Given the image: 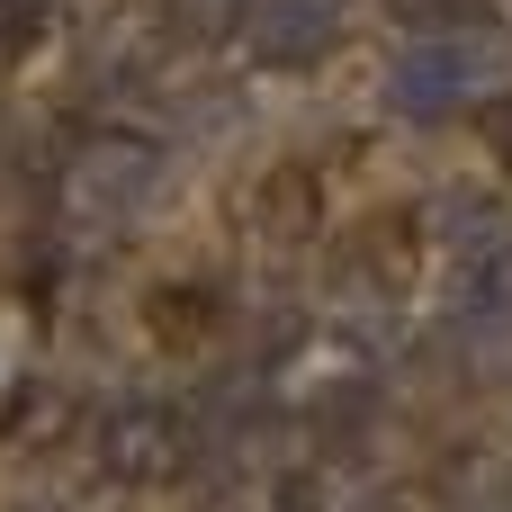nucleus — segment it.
Returning a JSON list of instances; mask_svg holds the SVG:
<instances>
[{"mask_svg": "<svg viewBox=\"0 0 512 512\" xmlns=\"http://www.w3.org/2000/svg\"><path fill=\"white\" fill-rule=\"evenodd\" d=\"M153 198H162V144L153 135L117 126L63 162V216H81V225H135Z\"/></svg>", "mask_w": 512, "mask_h": 512, "instance_id": "nucleus-1", "label": "nucleus"}, {"mask_svg": "<svg viewBox=\"0 0 512 512\" xmlns=\"http://www.w3.org/2000/svg\"><path fill=\"white\" fill-rule=\"evenodd\" d=\"M477 81H486V54L468 36H414L396 54V72H387V108L414 117V126H441V117H459L477 99Z\"/></svg>", "mask_w": 512, "mask_h": 512, "instance_id": "nucleus-2", "label": "nucleus"}, {"mask_svg": "<svg viewBox=\"0 0 512 512\" xmlns=\"http://www.w3.org/2000/svg\"><path fill=\"white\" fill-rule=\"evenodd\" d=\"M180 459H189V423L171 405L126 396V405L99 414V468L117 486H162V477H180Z\"/></svg>", "mask_w": 512, "mask_h": 512, "instance_id": "nucleus-3", "label": "nucleus"}, {"mask_svg": "<svg viewBox=\"0 0 512 512\" xmlns=\"http://www.w3.org/2000/svg\"><path fill=\"white\" fill-rule=\"evenodd\" d=\"M333 45H342V9H333V0H270V9L252 18V54H261L270 72H315Z\"/></svg>", "mask_w": 512, "mask_h": 512, "instance_id": "nucleus-4", "label": "nucleus"}, {"mask_svg": "<svg viewBox=\"0 0 512 512\" xmlns=\"http://www.w3.org/2000/svg\"><path fill=\"white\" fill-rule=\"evenodd\" d=\"M441 243L459 252V270H486V261H504V252H512V207H504V198H486V189H459V198H441Z\"/></svg>", "mask_w": 512, "mask_h": 512, "instance_id": "nucleus-5", "label": "nucleus"}, {"mask_svg": "<svg viewBox=\"0 0 512 512\" xmlns=\"http://www.w3.org/2000/svg\"><path fill=\"white\" fill-rule=\"evenodd\" d=\"M162 18H171V36H180V45L216 54V45H225V36H243L261 9H252V0H162Z\"/></svg>", "mask_w": 512, "mask_h": 512, "instance_id": "nucleus-6", "label": "nucleus"}, {"mask_svg": "<svg viewBox=\"0 0 512 512\" xmlns=\"http://www.w3.org/2000/svg\"><path fill=\"white\" fill-rule=\"evenodd\" d=\"M369 414H378V396H369V387H333V396L315 405V441H324V450L369 441Z\"/></svg>", "mask_w": 512, "mask_h": 512, "instance_id": "nucleus-7", "label": "nucleus"}, {"mask_svg": "<svg viewBox=\"0 0 512 512\" xmlns=\"http://www.w3.org/2000/svg\"><path fill=\"white\" fill-rule=\"evenodd\" d=\"M207 324H216V288H162L153 297V333L180 342V333H207Z\"/></svg>", "mask_w": 512, "mask_h": 512, "instance_id": "nucleus-8", "label": "nucleus"}, {"mask_svg": "<svg viewBox=\"0 0 512 512\" xmlns=\"http://www.w3.org/2000/svg\"><path fill=\"white\" fill-rule=\"evenodd\" d=\"M396 18H405L414 36H441V27H486L495 0H396Z\"/></svg>", "mask_w": 512, "mask_h": 512, "instance_id": "nucleus-9", "label": "nucleus"}, {"mask_svg": "<svg viewBox=\"0 0 512 512\" xmlns=\"http://www.w3.org/2000/svg\"><path fill=\"white\" fill-rule=\"evenodd\" d=\"M270 512H324V495H315V486H306V477H288V486H279V495H270Z\"/></svg>", "mask_w": 512, "mask_h": 512, "instance_id": "nucleus-10", "label": "nucleus"}, {"mask_svg": "<svg viewBox=\"0 0 512 512\" xmlns=\"http://www.w3.org/2000/svg\"><path fill=\"white\" fill-rule=\"evenodd\" d=\"M36 9H54V0H36Z\"/></svg>", "mask_w": 512, "mask_h": 512, "instance_id": "nucleus-11", "label": "nucleus"}]
</instances>
